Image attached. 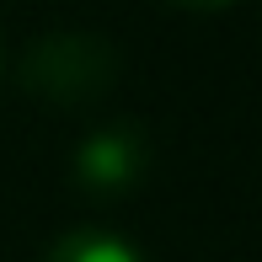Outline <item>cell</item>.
<instances>
[{"instance_id":"1","label":"cell","mask_w":262,"mask_h":262,"mask_svg":"<svg viewBox=\"0 0 262 262\" xmlns=\"http://www.w3.org/2000/svg\"><path fill=\"white\" fill-rule=\"evenodd\" d=\"M118 75V54L102 32H80V27H64V32H43V38L27 43L21 54V86L32 97H49L59 107H80L91 97H102Z\"/></svg>"},{"instance_id":"2","label":"cell","mask_w":262,"mask_h":262,"mask_svg":"<svg viewBox=\"0 0 262 262\" xmlns=\"http://www.w3.org/2000/svg\"><path fill=\"white\" fill-rule=\"evenodd\" d=\"M145 161H150V145L134 123H107L97 134H86L75 145V182L86 193H123L145 177Z\"/></svg>"},{"instance_id":"3","label":"cell","mask_w":262,"mask_h":262,"mask_svg":"<svg viewBox=\"0 0 262 262\" xmlns=\"http://www.w3.org/2000/svg\"><path fill=\"white\" fill-rule=\"evenodd\" d=\"M43 262H145L134 241L102 230V225H80V230H64L59 241L43 252Z\"/></svg>"}]
</instances>
